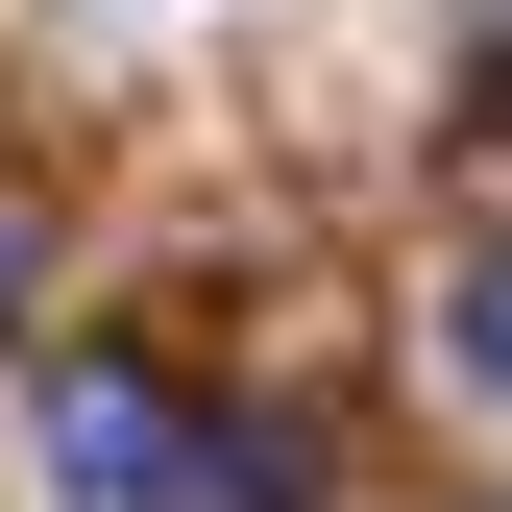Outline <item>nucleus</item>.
<instances>
[{
	"label": "nucleus",
	"instance_id": "4",
	"mask_svg": "<svg viewBox=\"0 0 512 512\" xmlns=\"http://www.w3.org/2000/svg\"><path fill=\"white\" fill-rule=\"evenodd\" d=\"M25 269H49V220H25V196H0V317H25Z\"/></svg>",
	"mask_w": 512,
	"mask_h": 512
},
{
	"label": "nucleus",
	"instance_id": "3",
	"mask_svg": "<svg viewBox=\"0 0 512 512\" xmlns=\"http://www.w3.org/2000/svg\"><path fill=\"white\" fill-rule=\"evenodd\" d=\"M196 512H317V488H293V439H269V415H220V464H196Z\"/></svg>",
	"mask_w": 512,
	"mask_h": 512
},
{
	"label": "nucleus",
	"instance_id": "1",
	"mask_svg": "<svg viewBox=\"0 0 512 512\" xmlns=\"http://www.w3.org/2000/svg\"><path fill=\"white\" fill-rule=\"evenodd\" d=\"M49 464H74V512H196L220 415H171L147 366H74V391H49Z\"/></svg>",
	"mask_w": 512,
	"mask_h": 512
},
{
	"label": "nucleus",
	"instance_id": "2",
	"mask_svg": "<svg viewBox=\"0 0 512 512\" xmlns=\"http://www.w3.org/2000/svg\"><path fill=\"white\" fill-rule=\"evenodd\" d=\"M439 366L512 415V244H464V269H439Z\"/></svg>",
	"mask_w": 512,
	"mask_h": 512
}]
</instances>
